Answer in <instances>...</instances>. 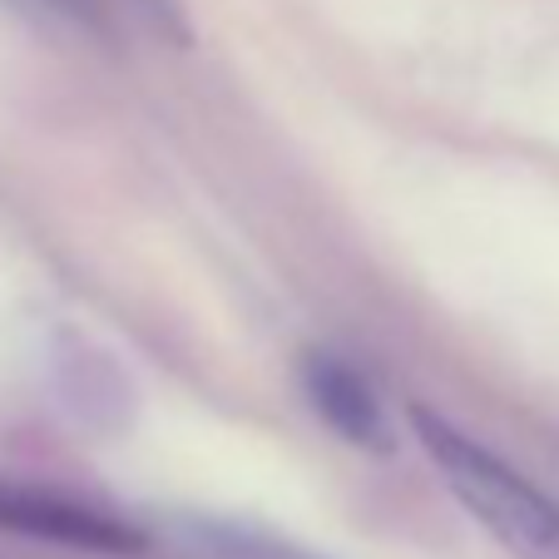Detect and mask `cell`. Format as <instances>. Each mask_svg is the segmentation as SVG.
<instances>
[{
  "instance_id": "7a4b0ae2",
  "label": "cell",
  "mask_w": 559,
  "mask_h": 559,
  "mask_svg": "<svg viewBox=\"0 0 559 559\" xmlns=\"http://www.w3.org/2000/svg\"><path fill=\"white\" fill-rule=\"evenodd\" d=\"M0 530L45 539V545L85 549V555H139L144 549V535L129 520L109 515L90 500L60 496V490L5 480V475H0Z\"/></svg>"
},
{
  "instance_id": "277c9868",
  "label": "cell",
  "mask_w": 559,
  "mask_h": 559,
  "mask_svg": "<svg viewBox=\"0 0 559 559\" xmlns=\"http://www.w3.org/2000/svg\"><path fill=\"white\" fill-rule=\"evenodd\" d=\"M31 11H40V15H50V21H64V25H74V31H115V21H119V11H134V15H144L154 31H164V35H189L179 21H174V0H25Z\"/></svg>"
},
{
  "instance_id": "3957f363",
  "label": "cell",
  "mask_w": 559,
  "mask_h": 559,
  "mask_svg": "<svg viewBox=\"0 0 559 559\" xmlns=\"http://www.w3.org/2000/svg\"><path fill=\"white\" fill-rule=\"evenodd\" d=\"M302 391L312 412L332 426L347 445H367V451H386L391 426L377 402V386L361 377L352 361L332 357V352H307L302 357Z\"/></svg>"
},
{
  "instance_id": "5b68a950",
  "label": "cell",
  "mask_w": 559,
  "mask_h": 559,
  "mask_svg": "<svg viewBox=\"0 0 559 559\" xmlns=\"http://www.w3.org/2000/svg\"><path fill=\"white\" fill-rule=\"evenodd\" d=\"M199 545H209L213 559H328L253 525H199Z\"/></svg>"
},
{
  "instance_id": "6da1fadb",
  "label": "cell",
  "mask_w": 559,
  "mask_h": 559,
  "mask_svg": "<svg viewBox=\"0 0 559 559\" xmlns=\"http://www.w3.org/2000/svg\"><path fill=\"white\" fill-rule=\"evenodd\" d=\"M412 431L461 510L515 559H559V506L506 455L465 436L441 412L412 406Z\"/></svg>"
}]
</instances>
